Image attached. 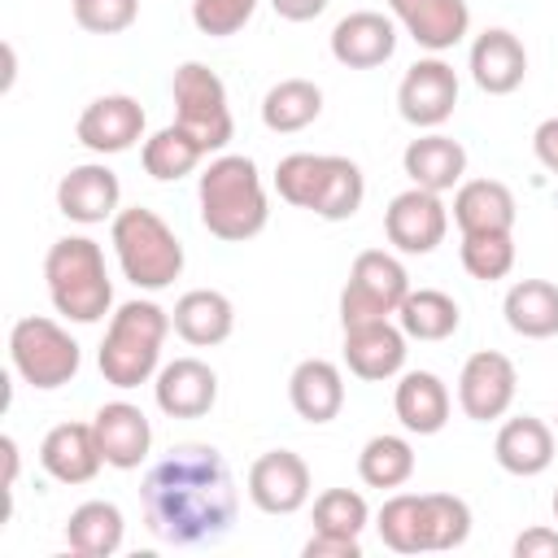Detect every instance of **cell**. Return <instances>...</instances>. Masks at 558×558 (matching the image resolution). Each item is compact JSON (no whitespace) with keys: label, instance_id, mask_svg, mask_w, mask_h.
<instances>
[{"label":"cell","instance_id":"1","mask_svg":"<svg viewBox=\"0 0 558 558\" xmlns=\"http://www.w3.org/2000/svg\"><path fill=\"white\" fill-rule=\"evenodd\" d=\"M144 523L157 541L179 549L218 545L240 514V493L227 458L214 445H174L140 484Z\"/></svg>","mask_w":558,"mask_h":558},{"label":"cell","instance_id":"2","mask_svg":"<svg viewBox=\"0 0 558 558\" xmlns=\"http://www.w3.org/2000/svg\"><path fill=\"white\" fill-rule=\"evenodd\" d=\"M196 201H201L205 231L214 240H227V244L253 240L270 218L262 174H257L253 157H240V153H222L201 170Z\"/></svg>","mask_w":558,"mask_h":558},{"label":"cell","instance_id":"3","mask_svg":"<svg viewBox=\"0 0 558 558\" xmlns=\"http://www.w3.org/2000/svg\"><path fill=\"white\" fill-rule=\"evenodd\" d=\"M170 314L157 305V301H126L118 305V314L109 318V331L100 340V375L105 384L113 388H140L148 384L157 371H161V344H166V331H170Z\"/></svg>","mask_w":558,"mask_h":558},{"label":"cell","instance_id":"4","mask_svg":"<svg viewBox=\"0 0 558 558\" xmlns=\"http://www.w3.org/2000/svg\"><path fill=\"white\" fill-rule=\"evenodd\" d=\"M44 283L52 310L70 323H100L113 305V283L105 270V253L87 235H61L44 257Z\"/></svg>","mask_w":558,"mask_h":558},{"label":"cell","instance_id":"5","mask_svg":"<svg viewBox=\"0 0 558 558\" xmlns=\"http://www.w3.org/2000/svg\"><path fill=\"white\" fill-rule=\"evenodd\" d=\"M109 240L122 275L144 292H161L183 275V244L157 209L144 205L118 209L109 222Z\"/></svg>","mask_w":558,"mask_h":558},{"label":"cell","instance_id":"6","mask_svg":"<svg viewBox=\"0 0 558 558\" xmlns=\"http://www.w3.org/2000/svg\"><path fill=\"white\" fill-rule=\"evenodd\" d=\"M9 362L31 388L52 392L78 375L83 353H78V340L61 323H52L44 314H26L9 331Z\"/></svg>","mask_w":558,"mask_h":558},{"label":"cell","instance_id":"7","mask_svg":"<svg viewBox=\"0 0 558 558\" xmlns=\"http://www.w3.org/2000/svg\"><path fill=\"white\" fill-rule=\"evenodd\" d=\"M170 96H174V122L205 148V153H222L235 135V122H231V105H227V87L222 78L201 65V61H183L174 70V83H170Z\"/></svg>","mask_w":558,"mask_h":558},{"label":"cell","instance_id":"8","mask_svg":"<svg viewBox=\"0 0 558 558\" xmlns=\"http://www.w3.org/2000/svg\"><path fill=\"white\" fill-rule=\"evenodd\" d=\"M405 292H410V275L392 253H384V248L357 253L349 266V283L340 292V327L392 318L401 310Z\"/></svg>","mask_w":558,"mask_h":558},{"label":"cell","instance_id":"9","mask_svg":"<svg viewBox=\"0 0 558 558\" xmlns=\"http://www.w3.org/2000/svg\"><path fill=\"white\" fill-rule=\"evenodd\" d=\"M397 109L418 131H436L440 122H449L453 109H458V74H453V65L440 61V57L414 61L397 83Z\"/></svg>","mask_w":558,"mask_h":558},{"label":"cell","instance_id":"10","mask_svg":"<svg viewBox=\"0 0 558 558\" xmlns=\"http://www.w3.org/2000/svg\"><path fill=\"white\" fill-rule=\"evenodd\" d=\"M449 231V209L440 201V192H427V187H405L388 201L384 209V235L397 253H410V257H423L432 253Z\"/></svg>","mask_w":558,"mask_h":558},{"label":"cell","instance_id":"11","mask_svg":"<svg viewBox=\"0 0 558 558\" xmlns=\"http://www.w3.org/2000/svg\"><path fill=\"white\" fill-rule=\"evenodd\" d=\"M514 392H519V371L506 353L497 349H480L462 362V375H458V405L466 418L475 423H493L501 418L510 405H514Z\"/></svg>","mask_w":558,"mask_h":558},{"label":"cell","instance_id":"12","mask_svg":"<svg viewBox=\"0 0 558 558\" xmlns=\"http://www.w3.org/2000/svg\"><path fill=\"white\" fill-rule=\"evenodd\" d=\"M74 135L83 148L100 153V157H113V153H126L144 140V109L135 96L126 92H113V96H96L78 122H74Z\"/></svg>","mask_w":558,"mask_h":558},{"label":"cell","instance_id":"13","mask_svg":"<svg viewBox=\"0 0 558 558\" xmlns=\"http://www.w3.org/2000/svg\"><path fill=\"white\" fill-rule=\"evenodd\" d=\"M248 501L262 514H296L310 501V466L292 449H270L248 466Z\"/></svg>","mask_w":558,"mask_h":558},{"label":"cell","instance_id":"14","mask_svg":"<svg viewBox=\"0 0 558 558\" xmlns=\"http://www.w3.org/2000/svg\"><path fill=\"white\" fill-rule=\"evenodd\" d=\"M118 201H122V183H118V174L105 161L70 166L61 174V183H57V209L70 222H83V227H96L105 218L113 222Z\"/></svg>","mask_w":558,"mask_h":558},{"label":"cell","instance_id":"15","mask_svg":"<svg viewBox=\"0 0 558 558\" xmlns=\"http://www.w3.org/2000/svg\"><path fill=\"white\" fill-rule=\"evenodd\" d=\"M153 397L170 418H205L218 401V375L201 357H174L153 375Z\"/></svg>","mask_w":558,"mask_h":558},{"label":"cell","instance_id":"16","mask_svg":"<svg viewBox=\"0 0 558 558\" xmlns=\"http://www.w3.org/2000/svg\"><path fill=\"white\" fill-rule=\"evenodd\" d=\"M405 331L401 323L392 318H379V323H357V327H344V366L357 375V379H392L401 375L405 366Z\"/></svg>","mask_w":558,"mask_h":558},{"label":"cell","instance_id":"17","mask_svg":"<svg viewBox=\"0 0 558 558\" xmlns=\"http://www.w3.org/2000/svg\"><path fill=\"white\" fill-rule=\"evenodd\" d=\"M388 9H392V22H401L405 35L427 52H445L462 44L471 31L466 0H388Z\"/></svg>","mask_w":558,"mask_h":558},{"label":"cell","instance_id":"18","mask_svg":"<svg viewBox=\"0 0 558 558\" xmlns=\"http://www.w3.org/2000/svg\"><path fill=\"white\" fill-rule=\"evenodd\" d=\"M392 52H397V22L375 9H357L331 26V57L349 70H375Z\"/></svg>","mask_w":558,"mask_h":558},{"label":"cell","instance_id":"19","mask_svg":"<svg viewBox=\"0 0 558 558\" xmlns=\"http://www.w3.org/2000/svg\"><path fill=\"white\" fill-rule=\"evenodd\" d=\"M466 65H471V78H475L480 92L510 96L523 83V74H527V48H523V39L514 31L488 26L484 35H475Z\"/></svg>","mask_w":558,"mask_h":558},{"label":"cell","instance_id":"20","mask_svg":"<svg viewBox=\"0 0 558 558\" xmlns=\"http://www.w3.org/2000/svg\"><path fill=\"white\" fill-rule=\"evenodd\" d=\"M92 427H96L105 466H113V471H135V466L148 458L153 427H148V418H144L140 405H131V401H105V405L92 414Z\"/></svg>","mask_w":558,"mask_h":558},{"label":"cell","instance_id":"21","mask_svg":"<svg viewBox=\"0 0 558 558\" xmlns=\"http://www.w3.org/2000/svg\"><path fill=\"white\" fill-rule=\"evenodd\" d=\"M39 466L57 484H87V480H96V471L105 466L96 427L92 423H57L39 440Z\"/></svg>","mask_w":558,"mask_h":558},{"label":"cell","instance_id":"22","mask_svg":"<svg viewBox=\"0 0 558 558\" xmlns=\"http://www.w3.org/2000/svg\"><path fill=\"white\" fill-rule=\"evenodd\" d=\"M493 458H497L501 471H510L519 480H532V475L549 471V462H554V427L545 418H536V414L506 418L497 427Z\"/></svg>","mask_w":558,"mask_h":558},{"label":"cell","instance_id":"23","mask_svg":"<svg viewBox=\"0 0 558 558\" xmlns=\"http://www.w3.org/2000/svg\"><path fill=\"white\" fill-rule=\"evenodd\" d=\"M288 401L305 423H331L344 410V375L327 357H305L288 375Z\"/></svg>","mask_w":558,"mask_h":558},{"label":"cell","instance_id":"24","mask_svg":"<svg viewBox=\"0 0 558 558\" xmlns=\"http://www.w3.org/2000/svg\"><path fill=\"white\" fill-rule=\"evenodd\" d=\"M401 170L410 174L414 187H427V192H449L462 183L466 174V148L440 131H427L418 140L405 144L401 153Z\"/></svg>","mask_w":558,"mask_h":558},{"label":"cell","instance_id":"25","mask_svg":"<svg viewBox=\"0 0 558 558\" xmlns=\"http://www.w3.org/2000/svg\"><path fill=\"white\" fill-rule=\"evenodd\" d=\"M170 323H174V331H179L187 344L214 349V344H222V340L231 336V327H235V305H231V296L218 292V288H192V292H183V296L174 301Z\"/></svg>","mask_w":558,"mask_h":558},{"label":"cell","instance_id":"26","mask_svg":"<svg viewBox=\"0 0 558 558\" xmlns=\"http://www.w3.org/2000/svg\"><path fill=\"white\" fill-rule=\"evenodd\" d=\"M449 405H453L449 388L432 371H405L397 392H392V410H397L401 427L414 436H436L449 423Z\"/></svg>","mask_w":558,"mask_h":558},{"label":"cell","instance_id":"27","mask_svg":"<svg viewBox=\"0 0 558 558\" xmlns=\"http://www.w3.org/2000/svg\"><path fill=\"white\" fill-rule=\"evenodd\" d=\"M453 222L471 231H514V192L497 179H462L453 192Z\"/></svg>","mask_w":558,"mask_h":558},{"label":"cell","instance_id":"28","mask_svg":"<svg viewBox=\"0 0 558 558\" xmlns=\"http://www.w3.org/2000/svg\"><path fill=\"white\" fill-rule=\"evenodd\" d=\"M506 327L523 340H549L558 336V283L549 279H519L501 301Z\"/></svg>","mask_w":558,"mask_h":558},{"label":"cell","instance_id":"29","mask_svg":"<svg viewBox=\"0 0 558 558\" xmlns=\"http://www.w3.org/2000/svg\"><path fill=\"white\" fill-rule=\"evenodd\" d=\"M122 510L113 501H83L65 519V545L83 558H109L122 549Z\"/></svg>","mask_w":558,"mask_h":558},{"label":"cell","instance_id":"30","mask_svg":"<svg viewBox=\"0 0 558 558\" xmlns=\"http://www.w3.org/2000/svg\"><path fill=\"white\" fill-rule=\"evenodd\" d=\"M318 113H323V87L310 78H279L262 96V122L275 135L305 131L310 122H318Z\"/></svg>","mask_w":558,"mask_h":558},{"label":"cell","instance_id":"31","mask_svg":"<svg viewBox=\"0 0 558 558\" xmlns=\"http://www.w3.org/2000/svg\"><path fill=\"white\" fill-rule=\"evenodd\" d=\"M397 323L410 340H449L462 323V310L440 288H410L397 310Z\"/></svg>","mask_w":558,"mask_h":558},{"label":"cell","instance_id":"32","mask_svg":"<svg viewBox=\"0 0 558 558\" xmlns=\"http://www.w3.org/2000/svg\"><path fill=\"white\" fill-rule=\"evenodd\" d=\"M205 157H209V153H205L179 122L153 131V135L144 140V148H140V161H144V170H148L157 183H174V179L192 174Z\"/></svg>","mask_w":558,"mask_h":558},{"label":"cell","instance_id":"33","mask_svg":"<svg viewBox=\"0 0 558 558\" xmlns=\"http://www.w3.org/2000/svg\"><path fill=\"white\" fill-rule=\"evenodd\" d=\"M357 475L366 488H401L414 475V445L405 436H371L357 453Z\"/></svg>","mask_w":558,"mask_h":558},{"label":"cell","instance_id":"34","mask_svg":"<svg viewBox=\"0 0 558 558\" xmlns=\"http://www.w3.org/2000/svg\"><path fill=\"white\" fill-rule=\"evenodd\" d=\"M375 532L392 554H427L423 493H392L375 514Z\"/></svg>","mask_w":558,"mask_h":558},{"label":"cell","instance_id":"35","mask_svg":"<svg viewBox=\"0 0 558 558\" xmlns=\"http://www.w3.org/2000/svg\"><path fill=\"white\" fill-rule=\"evenodd\" d=\"M362 196H366V179H362L357 161H349L340 153H327V179H323V192H318L310 214H318L327 222H344L362 209Z\"/></svg>","mask_w":558,"mask_h":558},{"label":"cell","instance_id":"36","mask_svg":"<svg viewBox=\"0 0 558 558\" xmlns=\"http://www.w3.org/2000/svg\"><path fill=\"white\" fill-rule=\"evenodd\" d=\"M423 532L432 549H458L471 536V506L453 493H423Z\"/></svg>","mask_w":558,"mask_h":558},{"label":"cell","instance_id":"37","mask_svg":"<svg viewBox=\"0 0 558 558\" xmlns=\"http://www.w3.org/2000/svg\"><path fill=\"white\" fill-rule=\"evenodd\" d=\"M323 179H327V153H288L275 166V192L296 209H314Z\"/></svg>","mask_w":558,"mask_h":558},{"label":"cell","instance_id":"38","mask_svg":"<svg viewBox=\"0 0 558 558\" xmlns=\"http://www.w3.org/2000/svg\"><path fill=\"white\" fill-rule=\"evenodd\" d=\"M462 266L471 279H506L514 270V231H471L462 235Z\"/></svg>","mask_w":558,"mask_h":558},{"label":"cell","instance_id":"39","mask_svg":"<svg viewBox=\"0 0 558 558\" xmlns=\"http://www.w3.org/2000/svg\"><path fill=\"white\" fill-rule=\"evenodd\" d=\"M371 523V506L362 493L353 488H327L314 497V532H331V536H362V527Z\"/></svg>","mask_w":558,"mask_h":558},{"label":"cell","instance_id":"40","mask_svg":"<svg viewBox=\"0 0 558 558\" xmlns=\"http://www.w3.org/2000/svg\"><path fill=\"white\" fill-rule=\"evenodd\" d=\"M257 4L262 0H192V22H196L201 35L227 39V35H240L248 26Z\"/></svg>","mask_w":558,"mask_h":558},{"label":"cell","instance_id":"41","mask_svg":"<svg viewBox=\"0 0 558 558\" xmlns=\"http://www.w3.org/2000/svg\"><path fill=\"white\" fill-rule=\"evenodd\" d=\"M140 0H74V22L92 35H122L135 26Z\"/></svg>","mask_w":558,"mask_h":558},{"label":"cell","instance_id":"42","mask_svg":"<svg viewBox=\"0 0 558 558\" xmlns=\"http://www.w3.org/2000/svg\"><path fill=\"white\" fill-rule=\"evenodd\" d=\"M305 558H362V536H331V532H314L301 549Z\"/></svg>","mask_w":558,"mask_h":558},{"label":"cell","instance_id":"43","mask_svg":"<svg viewBox=\"0 0 558 558\" xmlns=\"http://www.w3.org/2000/svg\"><path fill=\"white\" fill-rule=\"evenodd\" d=\"M514 558H558V527H527L514 536Z\"/></svg>","mask_w":558,"mask_h":558},{"label":"cell","instance_id":"44","mask_svg":"<svg viewBox=\"0 0 558 558\" xmlns=\"http://www.w3.org/2000/svg\"><path fill=\"white\" fill-rule=\"evenodd\" d=\"M532 153H536V161H541L549 174H558V118H545V122L532 131Z\"/></svg>","mask_w":558,"mask_h":558},{"label":"cell","instance_id":"45","mask_svg":"<svg viewBox=\"0 0 558 558\" xmlns=\"http://www.w3.org/2000/svg\"><path fill=\"white\" fill-rule=\"evenodd\" d=\"M283 22H314L323 9H327V0H266Z\"/></svg>","mask_w":558,"mask_h":558},{"label":"cell","instance_id":"46","mask_svg":"<svg viewBox=\"0 0 558 558\" xmlns=\"http://www.w3.org/2000/svg\"><path fill=\"white\" fill-rule=\"evenodd\" d=\"M0 458H4V493H13V484H17V440L13 436H0Z\"/></svg>","mask_w":558,"mask_h":558},{"label":"cell","instance_id":"47","mask_svg":"<svg viewBox=\"0 0 558 558\" xmlns=\"http://www.w3.org/2000/svg\"><path fill=\"white\" fill-rule=\"evenodd\" d=\"M554 523H558V488H554Z\"/></svg>","mask_w":558,"mask_h":558},{"label":"cell","instance_id":"48","mask_svg":"<svg viewBox=\"0 0 558 558\" xmlns=\"http://www.w3.org/2000/svg\"><path fill=\"white\" fill-rule=\"evenodd\" d=\"M554 423H558V414H554Z\"/></svg>","mask_w":558,"mask_h":558}]
</instances>
